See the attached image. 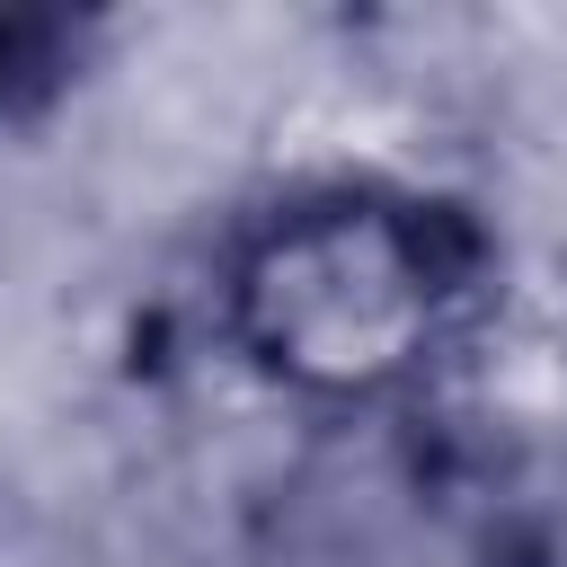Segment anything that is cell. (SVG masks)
Segmentation results:
<instances>
[{
    "instance_id": "obj_1",
    "label": "cell",
    "mask_w": 567,
    "mask_h": 567,
    "mask_svg": "<svg viewBox=\"0 0 567 567\" xmlns=\"http://www.w3.org/2000/svg\"><path fill=\"white\" fill-rule=\"evenodd\" d=\"M505 248L478 204L408 177H301L213 248V346L310 416L434 408L487 337Z\"/></svg>"
},
{
    "instance_id": "obj_2",
    "label": "cell",
    "mask_w": 567,
    "mask_h": 567,
    "mask_svg": "<svg viewBox=\"0 0 567 567\" xmlns=\"http://www.w3.org/2000/svg\"><path fill=\"white\" fill-rule=\"evenodd\" d=\"M221 567H540L514 461L443 408L319 416Z\"/></svg>"
},
{
    "instance_id": "obj_3",
    "label": "cell",
    "mask_w": 567,
    "mask_h": 567,
    "mask_svg": "<svg viewBox=\"0 0 567 567\" xmlns=\"http://www.w3.org/2000/svg\"><path fill=\"white\" fill-rule=\"evenodd\" d=\"M106 27L89 9H35V0H0V133L35 124L44 106H62L89 62H97Z\"/></svg>"
}]
</instances>
